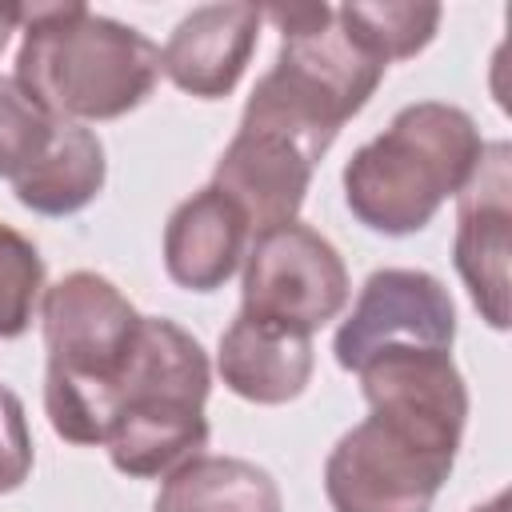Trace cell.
Returning a JSON list of instances; mask_svg holds the SVG:
<instances>
[{
    "instance_id": "2",
    "label": "cell",
    "mask_w": 512,
    "mask_h": 512,
    "mask_svg": "<svg viewBox=\"0 0 512 512\" xmlns=\"http://www.w3.org/2000/svg\"><path fill=\"white\" fill-rule=\"evenodd\" d=\"M260 12L280 28V52L256 80L240 124L276 132L320 164L380 88L384 64L340 24L332 4H272Z\"/></svg>"
},
{
    "instance_id": "21",
    "label": "cell",
    "mask_w": 512,
    "mask_h": 512,
    "mask_svg": "<svg viewBox=\"0 0 512 512\" xmlns=\"http://www.w3.org/2000/svg\"><path fill=\"white\" fill-rule=\"evenodd\" d=\"M16 28H20V4H0V52Z\"/></svg>"
},
{
    "instance_id": "17",
    "label": "cell",
    "mask_w": 512,
    "mask_h": 512,
    "mask_svg": "<svg viewBox=\"0 0 512 512\" xmlns=\"http://www.w3.org/2000/svg\"><path fill=\"white\" fill-rule=\"evenodd\" d=\"M336 16L388 68L392 60H408L432 44L444 8L440 4L388 0V4H340Z\"/></svg>"
},
{
    "instance_id": "15",
    "label": "cell",
    "mask_w": 512,
    "mask_h": 512,
    "mask_svg": "<svg viewBox=\"0 0 512 512\" xmlns=\"http://www.w3.org/2000/svg\"><path fill=\"white\" fill-rule=\"evenodd\" d=\"M108 176L104 144L84 124H56L48 148L12 180L16 200L36 216H72L88 208Z\"/></svg>"
},
{
    "instance_id": "3",
    "label": "cell",
    "mask_w": 512,
    "mask_h": 512,
    "mask_svg": "<svg viewBox=\"0 0 512 512\" xmlns=\"http://www.w3.org/2000/svg\"><path fill=\"white\" fill-rule=\"evenodd\" d=\"M480 152V128L464 108L416 100L352 152L344 164V204L372 232L412 236L432 224L448 196H460Z\"/></svg>"
},
{
    "instance_id": "20",
    "label": "cell",
    "mask_w": 512,
    "mask_h": 512,
    "mask_svg": "<svg viewBox=\"0 0 512 512\" xmlns=\"http://www.w3.org/2000/svg\"><path fill=\"white\" fill-rule=\"evenodd\" d=\"M32 456L36 452L24 400L8 384H0V496L16 492L32 476Z\"/></svg>"
},
{
    "instance_id": "4",
    "label": "cell",
    "mask_w": 512,
    "mask_h": 512,
    "mask_svg": "<svg viewBox=\"0 0 512 512\" xmlns=\"http://www.w3.org/2000/svg\"><path fill=\"white\" fill-rule=\"evenodd\" d=\"M132 300L100 272H68L40 296V328L48 348L44 412L68 444H104L116 392L140 332Z\"/></svg>"
},
{
    "instance_id": "10",
    "label": "cell",
    "mask_w": 512,
    "mask_h": 512,
    "mask_svg": "<svg viewBox=\"0 0 512 512\" xmlns=\"http://www.w3.org/2000/svg\"><path fill=\"white\" fill-rule=\"evenodd\" d=\"M508 256H512V148L492 140L456 196L452 264L488 328H508Z\"/></svg>"
},
{
    "instance_id": "8",
    "label": "cell",
    "mask_w": 512,
    "mask_h": 512,
    "mask_svg": "<svg viewBox=\"0 0 512 512\" xmlns=\"http://www.w3.org/2000/svg\"><path fill=\"white\" fill-rule=\"evenodd\" d=\"M456 304L448 288L424 268H376L352 312L340 320L332 352L344 372H356L384 348H436L452 352Z\"/></svg>"
},
{
    "instance_id": "18",
    "label": "cell",
    "mask_w": 512,
    "mask_h": 512,
    "mask_svg": "<svg viewBox=\"0 0 512 512\" xmlns=\"http://www.w3.org/2000/svg\"><path fill=\"white\" fill-rule=\"evenodd\" d=\"M44 296V256L36 244L0 220V340H16L32 328Z\"/></svg>"
},
{
    "instance_id": "9",
    "label": "cell",
    "mask_w": 512,
    "mask_h": 512,
    "mask_svg": "<svg viewBox=\"0 0 512 512\" xmlns=\"http://www.w3.org/2000/svg\"><path fill=\"white\" fill-rule=\"evenodd\" d=\"M368 416L436 444L444 452L460 448L468 420V384L452 352L436 348H384L356 368Z\"/></svg>"
},
{
    "instance_id": "13",
    "label": "cell",
    "mask_w": 512,
    "mask_h": 512,
    "mask_svg": "<svg viewBox=\"0 0 512 512\" xmlns=\"http://www.w3.org/2000/svg\"><path fill=\"white\" fill-rule=\"evenodd\" d=\"M248 240L252 228L244 212L216 184H204L180 200L164 224V272L188 292H216L244 264Z\"/></svg>"
},
{
    "instance_id": "19",
    "label": "cell",
    "mask_w": 512,
    "mask_h": 512,
    "mask_svg": "<svg viewBox=\"0 0 512 512\" xmlns=\"http://www.w3.org/2000/svg\"><path fill=\"white\" fill-rule=\"evenodd\" d=\"M56 116H48L16 76H0V180H16L52 140Z\"/></svg>"
},
{
    "instance_id": "1",
    "label": "cell",
    "mask_w": 512,
    "mask_h": 512,
    "mask_svg": "<svg viewBox=\"0 0 512 512\" xmlns=\"http://www.w3.org/2000/svg\"><path fill=\"white\" fill-rule=\"evenodd\" d=\"M20 28L16 84L64 124L116 120L160 80V48L88 4H20Z\"/></svg>"
},
{
    "instance_id": "7",
    "label": "cell",
    "mask_w": 512,
    "mask_h": 512,
    "mask_svg": "<svg viewBox=\"0 0 512 512\" xmlns=\"http://www.w3.org/2000/svg\"><path fill=\"white\" fill-rule=\"evenodd\" d=\"M452 464L456 452L424 444L380 416H364L332 444L324 496L332 512H432Z\"/></svg>"
},
{
    "instance_id": "12",
    "label": "cell",
    "mask_w": 512,
    "mask_h": 512,
    "mask_svg": "<svg viewBox=\"0 0 512 512\" xmlns=\"http://www.w3.org/2000/svg\"><path fill=\"white\" fill-rule=\"evenodd\" d=\"M312 160L284 136L240 124L228 148L216 160L212 184L244 212L252 236L276 224L296 220L308 184H312Z\"/></svg>"
},
{
    "instance_id": "14",
    "label": "cell",
    "mask_w": 512,
    "mask_h": 512,
    "mask_svg": "<svg viewBox=\"0 0 512 512\" xmlns=\"http://www.w3.org/2000/svg\"><path fill=\"white\" fill-rule=\"evenodd\" d=\"M312 336L236 312L216 348V372L248 404H288L312 380Z\"/></svg>"
},
{
    "instance_id": "6",
    "label": "cell",
    "mask_w": 512,
    "mask_h": 512,
    "mask_svg": "<svg viewBox=\"0 0 512 512\" xmlns=\"http://www.w3.org/2000/svg\"><path fill=\"white\" fill-rule=\"evenodd\" d=\"M348 268L332 240L288 220L248 240L240 312L312 336L348 304Z\"/></svg>"
},
{
    "instance_id": "5",
    "label": "cell",
    "mask_w": 512,
    "mask_h": 512,
    "mask_svg": "<svg viewBox=\"0 0 512 512\" xmlns=\"http://www.w3.org/2000/svg\"><path fill=\"white\" fill-rule=\"evenodd\" d=\"M212 368L200 340L168 316H144L108 428V460L132 480H156L208 444L204 400Z\"/></svg>"
},
{
    "instance_id": "16",
    "label": "cell",
    "mask_w": 512,
    "mask_h": 512,
    "mask_svg": "<svg viewBox=\"0 0 512 512\" xmlns=\"http://www.w3.org/2000/svg\"><path fill=\"white\" fill-rule=\"evenodd\" d=\"M152 512H284V496L268 468L200 452L164 476Z\"/></svg>"
},
{
    "instance_id": "11",
    "label": "cell",
    "mask_w": 512,
    "mask_h": 512,
    "mask_svg": "<svg viewBox=\"0 0 512 512\" xmlns=\"http://www.w3.org/2000/svg\"><path fill=\"white\" fill-rule=\"evenodd\" d=\"M264 12L248 0L192 8L160 48V72L196 100H224L260 40Z\"/></svg>"
},
{
    "instance_id": "22",
    "label": "cell",
    "mask_w": 512,
    "mask_h": 512,
    "mask_svg": "<svg viewBox=\"0 0 512 512\" xmlns=\"http://www.w3.org/2000/svg\"><path fill=\"white\" fill-rule=\"evenodd\" d=\"M508 508H512V496H508V488H504V492H496L488 504H476L472 512H508Z\"/></svg>"
}]
</instances>
